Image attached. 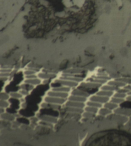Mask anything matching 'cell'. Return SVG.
Segmentation results:
<instances>
[{"mask_svg":"<svg viewBox=\"0 0 131 146\" xmlns=\"http://www.w3.org/2000/svg\"><path fill=\"white\" fill-rule=\"evenodd\" d=\"M65 110L69 112L70 113H72L82 114L83 113V112L84 111V109L71 107H67V106H65Z\"/></svg>","mask_w":131,"mask_h":146,"instance_id":"11","label":"cell"},{"mask_svg":"<svg viewBox=\"0 0 131 146\" xmlns=\"http://www.w3.org/2000/svg\"><path fill=\"white\" fill-rule=\"evenodd\" d=\"M67 101V99L59 98V97L49 96V95H47L44 98V102L46 103L59 105V106L65 105Z\"/></svg>","mask_w":131,"mask_h":146,"instance_id":"1","label":"cell"},{"mask_svg":"<svg viewBox=\"0 0 131 146\" xmlns=\"http://www.w3.org/2000/svg\"><path fill=\"white\" fill-rule=\"evenodd\" d=\"M89 100L96 102L97 103H101L104 105V104H105V103H106V102H108L109 97L101 96L99 95H96L95 93V95H92L90 96L89 97Z\"/></svg>","mask_w":131,"mask_h":146,"instance_id":"3","label":"cell"},{"mask_svg":"<svg viewBox=\"0 0 131 146\" xmlns=\"http://www.w3.org/2000/svg\"><path fill=\"white\" fill-rule=\"evenodd\" d=\"M10 97L12 98L13 99H16V100H19L22 99L23 97V95L20 92H11L10 93Z\"/></svg>","mask_w":131,"mask_h":146,"instance_id":"18","label":"cell"},{"mask_svg":"<svg viewBox=\"0 0 131 146\" xmlns=\"http://www.w3.org/2000/svg\"><path fill=\"white\" fill-rule=\"evenodd\" d=\"M86 105L88 106H92L93 107H95L97 108H101L104 105L101 103H97L96 102H94V101H92L90 100H88L86 102Z\"/></svg>","mask_w":131,"mask_h":146,"instance_id":"16","label":"cell"},{"mask_svg":"<svg viewBox=\"0 0 131 146\" xmlns=\"http://www.w3.org/2000/svg\"><path fill=\"white\" fill-rule=\"evenodd\" d=\"M10 97V95L7 94L6 92H1L0 95V98L1 100H5V101H8Z\"/></svg>","mask_w":131,"mask_h":146,"instance_id":"21","label":"cell"},{"mask_svg":"<svg viewBox=\"0 0 131 146\" xmlns=\"http://www.w3.org/2000/svg\"><path fill=\"white\" fill-rule=\"evenodd\" d=\"M10 103L8 101H5V100H1V108L3 109H7L9 107Z\"/></svg>","mask_w":131,"mask_h":146,"instance_id":"20","label":"cell"},{"mask_svg":"<svg viewBox=\"0 0 131 146\" xmlns=\"http://www.w3.org/2000/svg\"><path fill=\"white\" fill-rule=\"evenodd\" d=\"M47 95L57 97L59 98H62L65 99H68L69 96L70 95L69 93H66V92H62L59 91H56L53 90H50L47 93Z\"/></svg>","mask_w":131,"mask_h":146,"instance_id":"5","label":"cell"},{"mask_svg":"<svg viewBox=\"0 0 131 146\" xmlns=\"http://www.w3.org/2000/svg\"><path fill=\"white\" fill-rule=\"evenodd\" d=\"M19 92L22 94L23 96H26L29 95V91L25 89H21Z\"/></svg>","mask_w":131,"mask_h":146,"instance_id":"23","label":"cell"},{"mask_svg":"<svg viewBox=\"0 0 131 146\" xmlns=\"http://www.w3.org/2000/svg\"><path fill=\"white\" fill-rule=\"evenodd\" d=\"M82 116L84 118L86 119H92L93 118L94 116H95V114L90 113L89 112L84 111L83 112V113L81 114Z\"/></svg>","mask_w":131,"mask_h":146,"instance_id":"19","label":"cell"},{"mask_svg":"<svg viewBox=\"0 0 131 146\" xmlns=\"http://www.w3.org/2000/svg\"><path fill=\"white\" fill-rule=\"evenodd\" d=\"M1 117L4 120H12L14 119V116L13 115L4 112L1 113Z\"/></svg>","mask_w":131,"mask_h":146,"instance_id":"17","label":"cell"},{"mask_svg":"<svg viewBox=\"0 0 131 146\" xmlns=\"http://www.w3.org/2000/svg\"><path fill=\"white\" fill-rule=\"evenodd\" d=\"M55 84H59V86H66V87H69L72 88H74L77 87L79 86V83L77 82H73V81H71L68 79H63L60 78L57 79H56L54 81V82H53Z\"/></svg>","mask_w":131,"mask_h":146,"instance_id":"2","label":"cell"},{"mask_svg":"<svg viewBox=\"0 0 131 146\" xmlns=\"http://www.w3.org/2000/svg\"><path fill=\"white\" fill-rule=\"evenodd\" d=\"M111 110L105 108V107H101L99 109V110L98 112V114L101 116H105L108 114H109L111 113Z\"/></svg>","mask_w":131,"mask_h":146,"instance_id":"14","label":"cell"},{"mask_svg":"<svg viewBox=\"0 0 131 146\" xmlns=\"http://www.w3.org/2000/svg\"><path fill=\"white\" fill-rule=\"evenodd\" d=\"M71 95L85 97L87 98H89L90 96V95L88 93V92L84 90H82L80 88H79L77 87L74 88L71 90Z\"/></svg>","mask_w":131,"mask_h":146,"instance_id":"6","label":"cell"},{"mask_svg":"<svg viewBox=\"0 0 131 146\" xmlns=\"http://www.w3.org/2000/svg\"><path fill=\"white\" fill-rule=\"evenodd\" d=\"M40 119L42 121L50 123V124H55L57 122V119L51 115H42L40 116Z\"/></svg>","mask_w":131,"mask_h":146,"instance_id":"7","label":"cell"},{"mask_svg":"<svg viewBox=\"0 0 131 146\" xmlns=\"http://www.w3.org/2000/svg\"><path fill=\"white\" fill-rule=\"evenodd\" d=\"M84 110L85 111L89 112L90 113H92L96 114H98V110H99V109L95 108V107H92V106L86 105V106L84 108Z\"/></svg>","mask_w":131,"mask_h":146,"instance_id":"15","label":"cell"},{"mask_svg":"<svg viewBox=\"0 0 131 146\" xmlns=\"http://www.w3.org/2000/svg\"><path fill=\"white\" fill-rule=\"evenodd\" d=\"M24 83L29 84L31 86H37L42 83V80L39 77L31 79H25L24 81Z\"/></svg>","mask_w":131,"mask_h":146,"instance_id":"9","label":"cell"},{"mask_svg":"<svg viewBox=\"0 0 131 146\" xmlns=\"http://www.w3.org/2000/svg\"><path fill=\"white\" fill-rule=\"evenodd\" d=\"M112 93H113L112 91H107V90H102V89H100V90L98 91L96 93V95H101V96L108 97L111 96V95H112Z\"/></svg>","mask_w":131,"mask_h":146,"instance_id":"13","label":"cell"},{"mask_svg":"<svg viewBox=\"0 0 131 146\" xmlns=\"http://www.w3.org/2000/svg\"><path fill=\"white\" fill-rule=\"evenodd\" d=\"M51 90L53 91H59V92H66V93H70L72 90V88L69 87H66V86H59L52 87Z\"/></svg>","mask_w":131,"mask_h":146,"instance_id":"10","label":"cell"},{"mask_svg":"<svg viewBox=\"0 0 131 146\" xmlns=\"http://www.w3.org/2000/svg\"><path fill=\"white\" fill-rule=\"evenodd\" d=\"M87 98H88L85 97L70 95L68 97V100H70V101H75V102H82V103H86V102L88 101Z\"/></svg>","mask_w":131,"mask_h":146,"instance_id":"8","label":"cell"},{"mask_svg":"<svg viewBox=\"0 0 131 146\" xmlns=\"http://www.w3.org/2000/svg\"><path fill=\"white\" fill-rule=\"evenodd\" d=\"M37 77L40 78H41L42 80L49 79L50 78L54 77V74H50V73H45V72H41L38 74Z\"/></svg>","mask_w":131,"mask_h":146,"instance_id":"12","label":"cell"},{"mask_svg":"<svg viewBox=\"0 0 131 146\" xmlns=\"http://www.w3.org/2000/svg\"><path fill=\"white\" fill-rule=\"evenodd\" d=\"M64 105H65V106H67V107H71L84 109V108L85 107V106L86 105V103L72 101H70V100H68Z\"/></svg>","mask_w":131,"mask_h":146,"instance_id":"4","label":"cell"},{"mask_svg":"<svg viewBox=\"0 0 131 146\" xmlns=\"http://www.w3.org/2000/svg\"><path fill=\"white\" fill-rule=\"evenodd\" d=\"M36 72L34 70H27L26 71H25L24 73V75H25V76H29V75H31V74H36Z\"/></svg>","mask_w":131,"mask_h":146,"instance_id":"22","label":"cell"}]
</instances>
